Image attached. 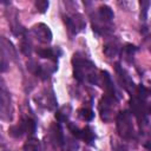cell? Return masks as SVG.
I'll return each mask as SVG.
<instances>
[{"label":"cell","mask_w":151,"mask_h":151,"mask_svg":"<svg viewBox=\"0 0 151 151\" xmlns=\"http://www.w3.org/2000/svg\"><path fill=\"white\" fill-rule=\"evenodd\" d=\"M48 1H46V0H38V1H35V7H37V9L40 12V13H45L46 12V9L48 8Z\"/></svg>","instance_id":"d6986e66"},{"label":"cell","mask_w":151,"mask_h":151,"mask_svg":"<svg viewBox=\"0 0 151 151\" xmlns=\"http://www.w3.org/2000/svg\"><path fill=\"white\" fill-rule=\"evenodd\" d=\"M116 123H117V131H118V134L126 139V140H130V139H133L134 136H136V132H134V127H133V124H132V119H131V114L127 112V111H123V112H119L117 114V118H116Z\"/></svg>","instance_id":"7a4b0ae2"},{"label":"cell","mask_w":151,"mask_h":151,"mask_svg":"<svg viewBox=\"0 0 151 151\" xmlns=\"http://www.w3.org/2000/svg\"><path fill=\"white\" fill-rule=\"evenodd\" d=\"M119 52V45L116 41H109L104 45V54L109 58L116 57Z\"/></svg>","instance_id":"8fae6325"},{"label":"cell","mask_w":151,"mask_h":151,"mask_svg":"<svg viewBox=\"0 0 151 151\" xmlns=\"http://www.w3.org/2000/svg\"><path fill=\"white\" fill-rule=\"evenodd\" d=\"M73 73L74 78L79 81H88L91 84H98L99 76L96 73L94 65L86 58H81L78 54H74L73 58Z\"/></svg>","instance_id":"6da1fadb"},{"label":"cell","mask_w":151,"mask_h":151,"mask_svg":"<svg viewBox=\"0 0 151 151\" xmlns=\"http://www.w3.org/2000/svg\"><path fill=\"white\" fill-rule=\"evenodd\" d=\"M24 151H41V145L38 138L29 137L24 144Z\"/></svg>","instance_id":"7c38bea8"},{"label":"cell","mask_w":151,"mask_h":151,"mask_svg":"<svg viewBox=\"0 0 151 151\" xmlns=\"http://www.w3.org/2000/svg\"><path fill=\"white\" fill-rule=\"evenodd\" d=\"M34 132H35V123H34V120L31 119V118H24V119L20 120L19 124L12 125V126L8 129V133H9L12 137H15V138L21 137V136L25 134V133L33 134Z\"/></svg>","instance_id":"277c9868"},{"label":"cell","mask_w":151,"mask_h":151,"mask_svg":"<svg viewBox=\"0 0 151 151\" xmlns=\"http://www.w3.org/2000/svg\"><path fill=\"white\" fill-rule=\"evenodd\" d=\"M0 151H11V150H9V149H7V147H6V145L2 143V144H1V146H0Z\"/></svg>","instance_id":"ffe728a7"},{"label":"cell","mask_w":151,"mask_h":151,"mask_svg":"<svg viewBox=\"0 0 151 151\" xmlns=\"http://www.w3.org/2000/svg\"><path fill=\"white\" fill-rule=\"evenodd\" d=\"M50 137H51L52 143H53L55 146H63V145L65 144V139H64L63 130H61L60 125L57 124V123L52 124L51 130H50Z\"/></svg>","instance_id":"9c48e42d"},{"label":"cell","mask_w":151,"mask_h":151,"mask_svg":"<svg viewBox=\"0 0 151 151\" xmlns=\"http://www.w3.org/2000/svg\"><path fill=\"white\" fill-rule=\"evenodd\" d=\"M32 33L33 35L40 41V42H44V44H48L51 42L52 40V32L50 29V27L45 24H37L32 27Z\"/></svg>","instance_id":"8992f818"},{"label":"cell","mask_w":151,"mask_h":151,"mask_svg":"<svg viewBox=\"0 0 151 151\" xmlns=\"http://www.w3.org/2000/svg\"><path fill=\"white\" fill-rule=\"evenodd\" d=\"M71 114V106L70 105H64L63 107H60L57 113H55V118L59 122H65Z\"/></svg>","instance_id":"9a60e30c"},{"label":"cell","mask_w":151,"mask_h":151,"mask_svg":"<svg viewBox=\"0 0 151 151\" xmlns=\"http://www.w3.org/2000/svg\"><path fill=\"white\" fill-rule=\"evenodd\" d=\"M114 105H116V97L113 96H104L100 100V105H99V110H100V114H101V118L104 120H110V117L112 114V111L114 109Z\"/></svg>","instance_id":"5b68a950"},{"label":"cell","mask_w":151,"mask_h":151,"mask_svg":"<svg viewBox=\"0 0 151 151\" xmlns=\"http://www.w3.org/2000/svg\"><path fill=\"white\" fill-rule=\"evenodd\" d=\"M97 18L104 22H111V20L113 19V11L106 6V5H103L98 8V14H97Z\"/></svg>","instance_id":"30bf717a"},{"label":"cell","mask_w":151,"mask_h":151,"mask_svg":"<svg viewBox=\"0 0 151 151\" xmlns=\"http://www.w3.org/2000/svg\"><path fill=\"white\" fill-rule=\"evenodd\" d=\"M0 113L4 120H11L13 114V106L9 92L6 90L4 80H1V90H0Z\"/></svg>","instance_id":"3957f363"},{"label":"cell","mask_w":151,"mask_h":151,"mask_svg":"<svg viewBox=\"0 0 151 151\" xmlns=\"http://www.w3.org/2000/svg\"><path fill=\"white\" fill-rule=\"evenodd\" d=\"M79 138L83 139V140H85L87 144H92V142L94 140V133H93V131L91 130V127L86 126V127H84L83 130H80Z\"/></svg>","instance_id":"5bb4252c"},{"label":"cell","mask_w":151,"mask_h":151,"mask_svg":"<svg viewBox=\"0 0 151 151\" xmlns=\"http://www.w3.org/2000/svg\"><path fill=\"white\" fill-rule=\"evenodd\" d=\"M149 6H150V2H149V1H145V0L140 1V19H142L143 21L146 20Z\"/></svg>","instance_id":"ac0fdd59"},{"label":"cell","mask_w":151,"mask_h":151,"mask_svg":"<svg viewBox=\"0 0 151 151\" xmlns=\"http://www.w3.org/2000/svg\"><path fill=\"white\" fill-rule=\"evenodd\" d=\"M37 53L39 57L41 58H46V59H51L53 61H57L58 59V54H57V51L53 50V48H38L37 50Z\"/></svg>","instance_id":"4fadbf2b"},{"label":"cell","mask_w":151,"mask_h":151,"mask_svg":"<svg viewBox=\"0 0 151 151\" xmlns=\"http://www.w3.org/2000/svg\"><path fill=\"white\" fill-rule=\"evenodd\" d=\"M35 100L38 101V104L40 106H44L45 109H48V110H53L57 106V100H55V97H54L53 91L45 90L44 92H41L35 98Z\"/></svg>","instance_id":"ba28073f"},{"label":"cell","mask_w":151,"mask_h":151,"mask_svg":"<svg viewBox=\"0 0 151 151\" xmlns=\"http://www.w3.org/2000/svg\"><path fill=\"white\" fill-rule=\"evenodd\" d=\"M78 116H79L80 119H83V120H85V122H90V120L93 118L94 113H93L90 109H80V110L78 111Z\"/></svg>","instance_id":"2e32d148"},{"label":"cell","mask_w":151,"mask_h":151,"mask_svg":"<svg viewBox=\"0 0 151 151\" xmlns=\"http://www.w3.org/2000/svg\"><path fill=\"white\" fill-rule=\"evenodd\" d=\"M65 24L68 28V31L72 34H77L79 31H81L85 27V22L83 20V17L78 13L72 14V15H67L65 17Z\"/></svg>","instance_id":"52a82bcc"},{"label":"cell","mask_w":151,"mask_h":151,"mask_svg":"<svg viewBox=\"0 0 151 151\" xmlns=\"http://www.w3.org/2000/svg\"><path fill=\"white\" fill-rule=\"evenodd\" d=\"M61 151H70V150H68V149H66V150H61Z\"/></svg>","instance_id":"44dd1931"},{"label":"cell","mask_w":151,"mask_h":151,"mask_svg":"<svg viewBox=\"0 0 151 151\" xmlns=\"http://www.w3.org/2000/svg\"><path fill=\"white\" fill-rule=\"evenodd\" d=\"M26 37H22V40H21V44H20V50H21V52L25 54V55H31V44H29V41L27 40V39H25Z\"/></svg>","instance_id":"e0dca14e"}]
</instances>
